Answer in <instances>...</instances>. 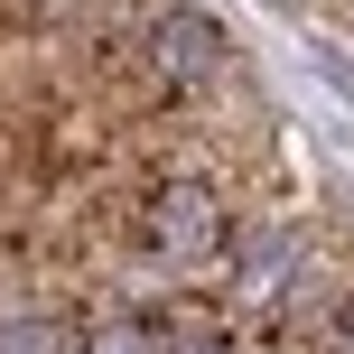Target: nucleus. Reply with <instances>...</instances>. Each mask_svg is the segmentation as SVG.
I'll use <instances>...</instances> for the list:
<instances>
[{
  "instance_id": "6",
  "label": "nucleus",
  "mask_w": 354,
  "mask_h": 354,
  "mask_svg": "<svg viewBox=\"0 0 354 354\" xmlns=\"http://www.w3.org/2000/svg\"><path fill=\"white\" fill-rule=\"evenodd\" d=\"M159 354H233V345H224V326H168Z\"/></svg>"
},
{
  "instance_id": "4",
  "label": "nucleus",
  "mask_w": 354,
  "mask_h": 354,
  "mask_svg": "<svg viewBox=\"0 0 354 354\" xmlns=\"http://www.w3.org/2000/svg\"><path fill=\"white\" fill-rule=\"evenodd\" d=\"M84 336H75L66 317H0V354H75Z\"/></svg>"
},
{
  "instance_id": "7",
  "label": "nucleus",
  "mask_w": 354,
  "mask_h": 354,
  "mask_svg": "<svg viewBox=\"0 0 354 354\" xmlns=\"http://www.w3.org/2000/svg\"><path fill=\"white\" fill-rule=\"evenodd\" d=\"M317 66H326V84H345V93H354V66H345V56H317Z\"/></svg>"
},
{
  "instance_id": "1",
  "label": "nucleus",
  "mask_w": 354,
  "mask_h": 354,
  "mask_svg": "<svg viewBox=\"0 0 354 354\" xmlns=\"http://www.w3.org/2000/svg\"><path fill=\"white\" fill-rule=\"evenodd\" d=\"M140 243L159 252L168 270H214L233 252V205H224V187H214L205 168H168L159 187H149V205H140Z\"/></svg>"
},
{
  "instance_id": "2",
  "label": "nucleus",
  "mask_w": 354,
  "mask_h": 354,
  "mask_svg": "<svg viewBox=\"0 0 354 354\" xmlns=\"http://www.w3.org/2000/svg\"><path fill=\"white\" fill-rule=\"evenodd\" d=\"M224 66H233V37H224V19L196 10V0H168V10L140 28V75H149L159 93H177V103L205 93Z\"/></svg>"
},
{
  "instance_id": "3",
  "label": "nucleus",
  "mask_w": 354,
  "mask_h": 354,
  "mask_svg": "<svg viewBox=\"0 0 354 354\" xmlns=\"http://www.w3.org/2000/svg\"><path fill=\"white\" fill-rule=\"evenodd\" d=\"M299 233L289 224H252V233H233V252H224V280H233V308H289V289H299Z\"/></svg>"
},
{
  "instance_id": "5",
  "label": "nucleus",
  "mask_w": 354,
  "mask_h": 354,
  "mask_svg": "<svg viewBox=\"0 0 354 354\" xmlns=\"http://www.w3.org/2000/svg\"><path fill=\"white\" fill-rule=\"evenodd\" d=\"M75 354H159V326H149V317H103Z\"/></svg>"
}]
</instances>
